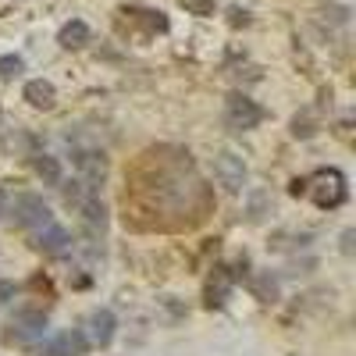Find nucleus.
Returning a JSON list of instances; mask_svg holds the SVG:
<instances>
[{"mask_svg":"<svg viewBox=\"0 0 356 356\" xmlns=\"http://www.w3.org/2000/svg\"><path fill=\"white\" fill-rule=\"evenodd\" d=\"M22 68H25V65H22L18 54H4V57H0V75H4V79H15Z\"/></svg>","mask_w":356,"mask_h":356,"instance_id":"obj_14","label":"nucleus"},{"mask_svg":"<svg viewBox=\"0 0 356 356\" xmlns=\"http://www.w3.org/2000/svg\"><path fill=\"white\" fill-rule=\"evenodd\" d=\"M47 335V314L43 310H22L8 321V342H18V346H29Z\"/></svg>","mask_w":356,"mask_h":356,"instance_id":"obj_3","label":"nucleus"},{"mask_svg":"<svg viewBox=\"0 0 356 356\" xmlns=\"http://www.w3.org/2000/svg\"><path fill=\"white\" fill-rule=\"evenodd\" d=\"M36 246L43 250V253H50V257H61V253H68L72 250V235L61 228V225H47V228H36Z\"/></svg>","mask_w":356,"mask_h":356,"instance_id":"obj_7","label":"nucleus"},{"mask_svg":"<svg viewBox=\"0 0 356 356\" xmlns=\"http://www.w3.org/2000/svg\"><path fill=\"white\" fill-rule=\"evenodd\" d=\"M228 292H232V271L228 267H214V275L207 278V289H203V303L207 307H225L228 303Z\"/></svg>","mask_w":356,"mask_h":356,"instance_id":"obj_8","label":"nucleus"},{"mask_svg":"<svg viewBox=\"0 0 356 356\" xmlns=\"http://www.w3.org/2000/svg\"><path fill=\"white\" fill-rule=\"evenodd\" d=\"M57 43L61 47H68V50H75V47H86L89 43V25L86 22H68L65 29H61V36H57Z\"/></svg>","mask_w":356,"mask_h":356,"instance_id":"obj_12","label":"nucleus"},{"mask_svg":"<svg viewBox=\"0 0 356 356\" xmlns=\"http://www.w3.org/2000/svg\"><path fill=\"white\" fill-rule=\"evenodd\" d=\"M22 97L33 104V107H40V111H50V107L57 104V89H54V82H47V79H29L25 89H22Z\"/></svg>","mask_w":356,"mask_h":356,"instance_id":"obj_10","label":"nucleus"},{"mask_svg":"<svg viewBox=\"0 0 356 356\" xmlns=\"http://www.w3.org/2000/svg\"><path fill=\"white\" fill-rule=\"evenodd\" d=\"M89 342L79 328H68V332H57L50 342L40 346V356H86Z\"/></svg>","mask_w":356,"mask_h":356,"instance_id":"obj_6","label":"nucleus"},{"mask_svg":"<svg viewBox=\"0 0 356 356\" xmlns=\"http://www.w3.org/2000/svg\"><path fill=\"white\" fill-rule=\"evenodd\" d=\"M214 175H218V182H221L228 193H239V189L246 186V161H243L239 154L225 150V154L214 157Z\"/></svg>","mask_w":356,"mask_h":356,"instance_id":"obj_5","label":"nucleus"},{"mask_svg":"<svg viewBox=\"0 0 356 356\" xmlns=\"http://www.w3.org/2000/svg\"><path fill=\"white\" fill-rule=\"evenodd\" d=\"M75 168L82 171V182H89V186H100L104 182V171H107V161H104V154H97V150H79V157H75Z\"/></svg>","mask_w":356,"mask_h":356,"instance_id":"obj_9","label":"nucleus"},{"mask_svg":"<svg viewBox=\"0 0 356 356\" xmlns=\"http://www.w3.org/2000/svg\"><path fill=\"white\" fill-rule=\"evenodd\" d=\"M114 328H118V321H114L111 310H93L89 314V339H93V346H111Z\"/></svg>","mask_w":356,"mask_h":356,"instance_id":"obj_11","label":"nucleus"},{"mask_svg":"<svg viewBox=\"0 0 356 356\" xmlns=\"http://www.w3.org/2000/svg\"><path fill=\"white\" fill-rule=\"evenodd\" d=\"M11 218L22 225V228H47L50 221H54V214H50V207L40 200V196H33V193H25V196H15V203H11Z\"/></svg>","mask_w":356,"mask_h":356,"instance_id":"obj_4","label":"nucleus"},{"mask_svg":"<svg viewBox=\"0 0 356 356\" xmlns=\"http://www.w3.org/2000/svg\"><path fill=\"white\" fill-rule=\"evenodd\" d=\"M300 196H310L314 207H321V211H335V207H342L346 196H349L346 175L339 168H317L310 178L300 182Z\"/></svg>","mask_w":356,"mask_h":356,"instance_id":"obj_1","label":"nucleus"},{"mask_svg":"<svg viewBox=\"0 0 356 356\" xmlns=\"http://www.w3.org/2000/svg\"><path fill=\"white\" fill-rule=\"evenodd\" d=\"M33 168H36V175L43 178L47 186H61V164H57V157L36 154V157H33Z\"/></svg>","mask_w":356,"mask_h":356,"instance_id":"obj_13","label":"nucleus"},{"mask_svg":"<svg viewBox=\"0 0 356 356\" xmlns=\"http://www.w3.org/2000/svg\"><path fill=\"white\" fill-rule=\"evenodd\" d=\"M260 122H264V111L257 107V100H250V97H243V93L228 97V104H225V125H228L232 132H250V129H257Z\"/></svg>","mask_w":356,"mask_h":356,"instance_id":"obj_2","label":"nucleus"},{"mask_svg":"<svg viewBox=\"0 0 356 356\" xmlns=\"http://www.w3.org/2000/svg\"><path fill=\"white\" fill-rule=\"evenodd\" d=\"M182 4L193 11V15H200V18H207V15H214V0H182Z\"/></svg>","mask_w":356,"mask_h":356,"instance_id":"obj_15","label":"nucleus"}]
</instances>
